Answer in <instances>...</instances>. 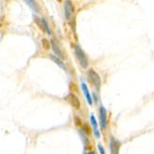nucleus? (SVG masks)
Instances as JSON below:
<instances>
[{"mask_svg": "<svg viewBox=\"0 0 154 154\" xmlns=\"http://www.w3.org/2000/svg\"><path fill=\"white\" fill-rule=\"evenodd\" d=\"M49 57H50V59L54 62V63H56L61 68H62V69H64V70L66 71L67 70V67H66V66L64 65V63L61 61V58H59L57 55H54V54H49Z\"/></svg>", "mask_w": 154, "mask_h": 154, "instance_id": "10", "label": "nucleus"}, {"mask_svg": "<svg viewBox=\"0 0 154 154\" xmlns=\"http://www.w3.org/2000/svg\"><path fill=\"white\" fill-rule=\"evenodd\" d=\"M74 120H75V124H76L77 125H82V123H81V119H80V118H78L77 116H75V117H74Z\"/></svg>", "mask_w": 154, "mask_h": 154, "instance_id": "16", "label": "nucleus"}, {"mask_svg": "<svg viewBox=\"0 0 154 154\" xmlns=\"http://www.w3.org/2000/svg\"><path fill=\"white\" fill-rule=\"evenodd\" d=\"M26 4H28V6H30L34 9V11L38 12V7H37V4L34 1H31V0H28V1H26Z\"/></svg>", "mask_w": 154, "mask_h": 154, "instance_id": "11", "label": "nucleus"}, {"mask_svg": "<svg viewBox=\"0 0 154 154\" xmlns=\"http://www.w3.org/2000/svg\"><path fill=\"white\" fill-rule=\"evenodd\" d=\"M100 125L103 130L107 128L108 125V119H107V110L104 108V106L100 107Z\"/></svg>", "mask_w": 154, "mask_h": 154, "instance_id": "3", "label": "nucleus"}, {"mask_svg": "<svg viewBox=\"0 0 154 154\" xmlns=\"http://www.w3.org/2000/svg\"><path fill=\"white\" fill-rule=\"evenodd\" d=\"M87 79L93 86H95L97 90H100V87L101 85V79H100V77L99 76V74H97L95 70H93V69H89L88 70Z\"/></svg>", "mask_w": 154, "mask_h": 154, "instance_id": "2", "label": "nucleus"}, {"mask_svg": "<svg viewBox=\"0 0 154 154\" xmlns=\"http://www.w3.org/2000/svg\"><path fill=\"white\" fill-rule=\"evenodd\" d=\"M67 101L72 104L73 107H74L75 109H80V106H81V103H80V101H79V98L74 94V93H69L68 96L66 97Z\"/></svg>", "mask_w": 154, "mask_h": 154, "instance_id": "5", "label": "nucleus"}, {"mask_svg": "<svg viewBox=\"0 0 154 154\" xmlns=\"http://www.w3.org/2000/svg\"><path fill=\"white\" fill-rule=\"evenodd\" d=\"M81 86H82V90H83V91H84V94H85V96H86V98H87V100L88 103H89L90 105H92V104H93L92 97H91V94H90V92H89V90H88V88H87V84H86L85 82H82Z\"/></svg>", "mask_w": 154, "mask_h": 154, "instance_id": "7", "label": "nucleus"}, {"mask_svg": "<svg viewBox=\"0 0 154 154\" xmlns=\"http://www.w3.org/2000/svg\"><path fill=\"white\" fill-rule=\"evenodd\" d=\"M121 148V143L113 137H110V154H119Z\"/></svg>", "mask_w": 154, "mask_h": 154, "instance_id": "4", "label": "nucleus"}, {"mask_svg": "<svg viewBox=\"0 0 154 154\" xmlns=\"http://www.w3.org/2000/svg\"><path fill=\"white\" fill-rule=\"evenodd\" d=\"M90 122H91V125L94 128V134L96 136V137L99 138L100 137V133L99 131V128H97V122L96 120V117L94 116V115H91L90 116Z\"/></svg>", "mask_w": 154, "mask_h": 154, "instance_id": "9", "label": "nucleus"}, {"mask_svg": "<svg viewBox=\"0 0 154 154\" xmlns=\"http://www.w3.org/2000/svg\"><path fill=\"white\" fill-rule=\"evenodd\" d=\"M97 149H99V151H100V154H106L105 153V149H104V148H103V146L101 144L97 145Z\"/></svg>", "mask_w": 154, "mask_h": 154, "instance_id": "15", "label": "nucleus"}, {"mask_svg": "<svg viewBox=\"0 0 154 154\" xmlns=\"http://www.w3.org/2000/svg\"><path fill=\"white\" fill-rule=\"evenodd\" d=\"M34 22L36 23V25L39 27V29H41V30H45V29H44V26H43V22H42V20H40V19L37 18V17H34Z\"/></svg>", "mask_w": 154, "mask_h": 154, "instance_id": "12", "label": "nucleus"}, {"mask_svg": "<svg viewBox=\"0 0 154 154\" xmlns=\"http://www.w3.org/2000/svg\"><path fill=\"white\" fill-rule=\"evenodd\" d=\"M41 20H42V22H43L44 29L47 31L48 34H50V33H51V32H50V29H49V26H48V21H47L45 19H41Z\"/></svg>", "mask_w": 154, "mask_h": 154, "instance_id": "13", "label": "nucleus"}, {"mask_svg": "<svg viewBox=\"0 0 154 154\" xmlns=\"http://www.w3.org/2000/svg\"><path fill=\"white\" fill-rule=\"evenodd\" d=\"M75 55H76V57H77L78 61H79L80 66L83 68H87V66H88V59H87V54L79 45H77L75 47Z\"/></svg>", "mask_w": 154, "mask_h": 154, "instance_id": "1", "label": "nucleus"}, {"mask_svg": "<svg viewBox=\"0 0 154 154\" xmlns=\"http://www.w3.org/2000/svg\"><path fill=\"white\" fill-rule=\"evenodd\" d=\"M42 45H43V47H44L46 50H48L49 47H50L49 42H48L47 39H43V40H42Z\"/></svg>", "mask_w": 154, "mask_h": 154, "instance_id": "14", "label": "nucleus"}, {"mask_svg": "<svg viewBox=\"0 0 154 154\" xmlns=\"http://www.w3.org/2000/svg\"><path fill=\"white\" fill-rule=\"evenodd\" d=\"M74 12V7L71 1L65 2V17L67 20H70L72 18L73 14Z\"/></svg>", "mask_w": 154, "mask_h": 154, "instance_id": "6", "label": "nucleus"}, {"mask_svg": "<svg viewBox=\"0 0 154 154\" xmlns=\"http://www.w3.org/2000/svg\"><path fill=\"white\" fill-rule=\"evenodd\" d=\"M51 45H52V49H53L54 53H55L56 54H57V57H58L59 58H64L63 53H62V51L60 49V47H59L58 44L56 43L55 40H52V42H51Z\"/></svg>", "mask_w": 154, "mask_h": 154, "instance_id": "8", "label": "nucleus"}, {"mask_svg": "<svg viewBox=\"0 0 154 154\" xmlns=\"http://www.w3.org/2000/svg\"><path fill=\"white\" fill-rule=\"evenodd\" d=\"M87 154H96L95 152H93V151H91V152H87Z\"/></svg>", "mask_w": 154, "mask_h": 154, "instance_id": "17", "label": "nucleus"}]
</instances>
